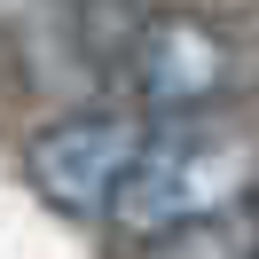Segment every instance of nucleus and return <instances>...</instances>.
I'll use <instances>...</instances> for the list:
<instances>
[{
	"mask_svg": "<svg viewBox=\"0 0 259 259\" xmlns=\"http://www.w3.org/2000/svg\"><path fill=\"white\" fill-rule=\"evenodd\" d=\"M259 157L236 142V134H212V126H189L173 118L165 134H149L142 157L126 165L110 196V228L126 236H173V228H196L212 212H228L243 189H251Z\"/></svg>",
	"mask_w": 259,
	"mask_h": 259,
	"instance_id": "obj_1",
	"label": "nucleus"
},
{
	"mask_svg": "<svg viewBox=\"0 0 259 259\" xmlns=\"http://www.w3.org/2000/svg\"><path fill=\"white\" fill-rule=\"evenodd\" d=\"M149 134L134 118H63L32 142V181L48 189V204L79 212V220H110V196L126 181V165L142 157Z\"/></svg>",
	"mask_w": 259,
	"mask_h": 259,
	"instance_id": "obj_2",
	"label": "nucleus"
},
{
	"mask_svg": "<svg viewBox=\"0 0 259 259\" xmlns=\"http://www.w3.org/2000/svg\"><path fill=\"white\" fill-rule=\"evenodd\" d=\"M228 87V48L196 16H157L134 39V95L157 118H189Z\"/></svg>",
	"mask_w": 259,
	"mask_h": 259,
	"instance_id": "obj_3",
	"label": "nucleus"
},
{
	"mask_svg": "<svg viewBox=\"0 0 259 259\" xmlns=\"http://www.w3.org/2000/svg\"><path fill=\"white\" fill-rule=\"evenodd\" d=\"M157 259H259V228L212 212V220H196V228H173V243H165Z\"/></svg>",
	"mask_w": 259,
	"mask_h": 259,
	"instance_id": "obj_4",
	"label": "nucleus"
}]
</instances>
